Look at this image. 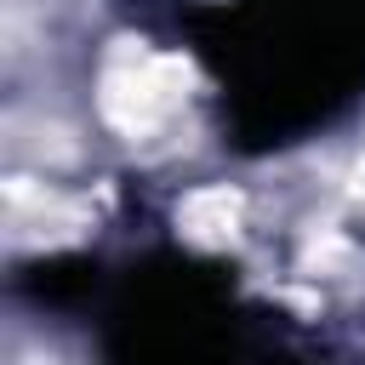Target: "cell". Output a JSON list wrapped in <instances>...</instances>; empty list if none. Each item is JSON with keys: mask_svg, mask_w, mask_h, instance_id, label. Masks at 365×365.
I'll return each mask as SVG.
<instances>
[{"mask_svg": "<svg viewBox=\"0 0 365 365\" xmlns=\"http://www.w3.org/2000/svg\"><path fill=\"white\" fill-rule=\"evenodd\" d=\"M17 285L46 308H80L97 291V262L91 257H46V262H29L17 274Z\"/></svg>", "mask_w": 365, "mask_h": 365, "instance_id": "3957f363", "label": "cell"}, {"mask_svg": "<svg viewBox=\"0 0 365 365\" xmlns=\"http://www.w3.org/2000/svg\"><path fill=\"white\" fill-rule=\"evenodd\" d=\"M108 365H245L251 331L234 314V274L194 257H148L131 268L108 331Z\"/></svg>", "mask_w": 365, "mask_h": 365, "instance_id": "7a4b0ae2", "label": "cell"}, {"mask_svg": "<svg viewBox=\"0 0 365 365\" xmlns=\"http://www.w3.org/2000/svg\"><path fill=\"white\" fill-rule=\"evenodd\" d=\"M200 51L228 80L234 143L274 148L365 86V0H240Z\"/></svg>", "mask_w": 365, "mask_h": 365, "instance_id": "6da1fadb", "label": "cell"}]
</instances>
